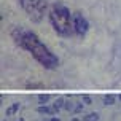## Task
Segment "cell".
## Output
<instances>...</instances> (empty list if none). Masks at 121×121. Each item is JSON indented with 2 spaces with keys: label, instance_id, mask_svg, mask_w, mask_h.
<instances>
[{
  "label": "cell",
  "instance_id": "obj_11",
  "mask_svg": "<svg viewBox=\"0 0 121 121\" xmlns=\"http://www.w3.org/2000/svg\"><path fill=\"white\" fill-rule=\"evenodd\" d=\"M81 99H83V102H85L86 105H89V104H92V102H91V97H89V96H86V94H85V96H81Z\"/></svg>",
  "mask_w": 121,
  "mask_h": 121
},
{
  "label": "cell",
  "instance_id": "obj_10",
  "mask_svg": "<svg viewBox=\"0 0 121 121\" xmlns=\"http://www.w3.org/2000/svg\"><path fill=\"white\" fill-rule=\"evenodd\" d=\"M85 121H99V113H89V115H85Z\"/></svg>",
  "mask_w": 121,
  "mask_h": 121
},
{
  "label": "cell",
  "instance_id": "obj_15",
  "mask_svg": "<svg viewBox=\"0 0 121 121\" xmlns=\"http://www.w3.org/2000/svg\"><path fill=\"white\" fill-rule=\"evenodd\" d=\"M73 121H80V120H78V118H73Z\"/></svg>",
  "mask_w": 121,
  "mask_h": 121
},
{
  "label": "cell",
  "instance_id": "obj_8",
  "mask_svg": "<svg viewBox=\"0 0 121 121\" xmlns=\"http://www.w3.org/2000/svg\"><path fill=\"white\" fill-rule=\"evenodd\" d=\"M64 104H65V102H64V99H60V97H59V99H57V100L53 104V110H54L56 113H57L60 108H64Z\"/></svg>",
  "mask_w": 121,
  "mask_h": 121
},
{
  "label": "cell",
  "instance_id": "obj_16",
  "mask_svg": "<svg viewBox=\"0 0 121 121\" xmlns=\"http://www.w3.org/2000/svg\"><path fill=\"white\" fill-rule=\"evenodd\" d=\"M120 99H121V94H120Z\"/></svg>",
  "mask_w": 121,
  "mask_h": 121
},
{
  "label": "cell",
  "instance_id": "obj_14",
  "mask_svg": "<svg viewBox=\"0 0 121 121\" xmlns=\"http://www.w3.org/2000/svg\"><path fill=\"white\" fill-rule=\"evenodd\" d=\"M49 121H59V118H51Z\"/></svg>",
  "mask_w": 121,
  "mask_h": 121
},
{
  "label": "cell",
  "instance_id": "obj_13",
  "mask_svg": "<svg viewBox=\"0 0 121 121\" xmlns=\"http://www.w3.org/2000/svg\"><path fill=\"white\" fill-rule=\"evenodd\" d=\"M81 110H83V104H78V105H77V107L73 108V112H75V113H80Z\"/></svg>",
  "mask_w": 121,
  "mask_h": 121
},
{
  "label": "cell",
  "instance_id": "obj_1",
  "mask_svg": "<svg viewBox=\"0 0 121 121\" xmlns=\"http://www.w3.org/2000/svg\"><path fill=\"white\" fill-rule=\"evenodd\" d=\"M13 42L16 46L22 48L24 51L30 53L32 57L46 70H54L59 65V57L40 40V37L35 32L24 29L21 26H14L10 32Z\"/></svg>",
  "mask_w": 121,
  "mask_h": 121
},
{
  "label": "cell",
  "instance_id": "obj_9",
  "mask_svg": "<svg viewBox=\"0 0 121 121\" xmlns=\"http://www.w3.org/2000/svg\"><path fill=\"white\" fill-rule=\"evenodd\" d=\"M49 99H51L49 94H38V102H40V105H46Z\"/></svg>",
  "mask_w": 121,
  "mask_h": 121
},
{
  "label": "cell",
  "instance_id": "obj_7",
  "mask_svg": "<svg viewBox=\"0 0 121 121\" xmlns=\"http://www.w3.org/2000/svg\"><path fill=\"white\" fill-rule=\"evenodd\" d=\"M116 100V97L113 94H107V96H104V105H113Z\"/></svg>",
  "mask_w": 121,
  "mask_h": 121
},
{
  "label": "cell",
  "instance_id": "obj_6",
  "mask_svg": "<svg viewBox=\"0 0 121 121\" xmlns=\"http://www.w3.org/2000/svg\"><path fill=\"white\" fill-rule=\"evenodd\" d=\"M19 107H21V105H19V102H14L13 105H10V107L6 108V116H11V115H14V113H16V112L19 110Z\"/></svg>",
  "mask_w": 121,
  "mask_h": 121
},
{
  "label": "cell",
  "instance_id": "obj_5",
  "mask_svg": "<svg viewBox=\"0 0 121 121\" xmlns=\"http://www.w3.org/2000/svg\"><path fill=\"white\" fill-rule=\"evenodd\" d=\"M37 112H38L40 115H53V113H54V110L46 107V105H40V107L37 108Z\"/></svg>",
  "mask_w": 121,
  "mask_h": 121
},
{
  "label": "cell",
  "instance_id": "obj_3",
  "mask_svg": "<svg viewBox=\"0 0 121 121\" xmlns=\"http://www.w3.org/2000/svg\"><path fill=\"white\" fill-rule=\"evenodd\" d=\"M18 3L32 22H42L49 8V0H18Z\"/></svg>",
  "mask_w": 121,
  "mask_h": 121
},
{
  "label": "cell",
  "instance_id": "obj_12",
  "mask_svg": "<svg viewBox=\"0 0 121 121\" xmlns=\"http://www.w3.org/2000/svg\"><path fill=\"white\" fill-rule=\"evenodd\" d=\"M64 110H73V102H65L64 104Z\"/></svg>",
  "mask_w": 121,
  "mask_h": 121
},
{
  "label": "cell",
  "instance_id": "obj_2",
  "mask_svg": "<svg viewBox=\"0 0 121 121\" xmlns=\"http://www.w3.org/2000/svg\"><path fill=\"white\" fill-rule=\"evenodd\" d=\"M48 18H49V24H51L53 30L59 37L69 38V37H72L75 34V29H73V13L60 0H56L54 3L49 6Z\"/></svg>",
  "mask_w": 121,
  "mask_h": 121
},
{
  "label": "cell",
  "instance_id": "obj_4",
  "mask_svg": "<svg viewBox=\"0 0 121 121\" xmlns=\"http://www.w3.org/2000/svg\"><path fill=\"white\" fill-rule=\"evenodd\" d=\"M73 29H75V34L78 37H85L89 30V22L81 11L73 13Z\"/></svg>",
  "mask_w": 121,
  "mask_h": 121
}]
</instances>
